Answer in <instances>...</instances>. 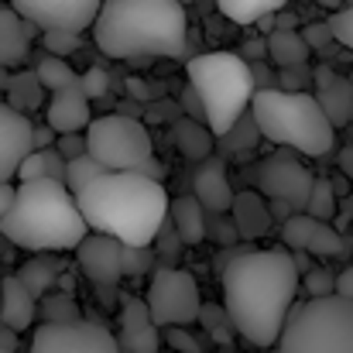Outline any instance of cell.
Instances as JSON below:
<instances>
[{"label": "cell", "instance_id": "9c48e42d", "mask_svg": "<svg viewBox=\"0 0 353 353\" xmlns=\"http://www.w3.org/2000/svg\"><path fill=\"white\" fill-rule=\"evenodd\" d=\"M148 309L154 326H189L203 312L199 285L182 268H158L148 285Z\"/></svg>", "mask_w": 353, "mask_h": 353}, {"label": "cell", "instance_id": "d590c367", "mask_svg": "<svg viewBox=\"0 0 353 353\" xmlns=\"http://www.w3.org/2000/svg\"><path fill=\"white\" fill-rule=\"evenodd\" d=\"M305 295L319 299V295H336V274L326 268H309L305 271Z\"/></svg>", "mask_w": 353, "mask_h": 353}, {"label": "cell", "instance_id": "d6986e66", "mask_svg": "<svg viewBox=\"0 0 353 353\" xmlns=\"http://www.w3.org/2000/svg\"><path fill=\"white\" fill-rule=\"evenodd\" d=\"M34 295L24 288V281L17 278V274H10V278H3V285H0V319H3V326H10L14 333H21V330H31V323H34Z\"/></svg>", "mask_w": 353, "mask_h": 353}, {"label": "cell", "instance_id": "5bb4252c", "mask_svg": "<svg viewBox=\"0 0 353 353\" xmlns=\"http://www.w3.org/2000/svg\"><path fill=\"white\" fill-rule=\"evenodd\" d=\"M34 123L21 110L0 103V182H10L21 168V161L38 148L34 141Z\"/></svg>", "mask_w": 353, "mask_h": 353}, {"label": "cell", "instance_id": "9a60e30c", "mask_svg": "<svg viewBox=\"0 0 353 353\" xmlns=\"http://www.w3.org/2000/svg\"><path fill=\"white\" fill-rule=\"evenodd\" d=\"M120 254H123V243L107 234H90L76 247V261H79L83 274L93 285H100V288H110V285H117L120 278H123Z\"/></svg>", "mask_w": 353, "mask_h": 353}, {"label": "cell", "instance_id": "ee69618b", "mask_svg": "<svg viewBox=\"0 0 353 353\" xmlns=\"http://www.w3.org/2000/svg\"><path fill=\"white\" fill-rule=\"evenodd\" d=\"M330 38H333L330 24H312V28L305 31V41H309V48H319V45H326Z\"/></svg>", "mask_w": 353, "mask_h": 353}, {"label": "cell", "instance_id": "c3c4849f", "mask_svg": "<svg viewBox=\"0 0 353 353\" xmlns=\"http://www.w3.org/2000/svg\"><path fill=\"white\" fill-rule=\"evenodd\" d=\"M137 172H144L148 179H158V182H161V175H165V172H161V165H158V158H148V161H144Z\"/></svg>", "mask_w": 353, "mask_h": 353}, {"label": "cell", "instance_id": "1f68e13d", "mask_svg": "<svg viewBox=\"0 0 353 353\" xmlns=\"http://www.w3.org/2000/svg\"><path fill=\"white\" fill-rule=\"evenodd\" d=\"M41 83H38V76H31V72H24V76H17L14 79V86H10V103H14V110H34L38 103H41Z\"/></svg>", "mask_w": 353, "mask_h": 353}, {"label": "cell", "instance_id": "e0dca14e", "mask_svg": "<svg viewBox=\"0 0 353 353\" xmlns=\"http://www.w3.org/2000/svg\"><path fill=\"white\" fill-rule=\"evenodd\" d=\"M45 114H48V127L55 134H83L93 123V117H90V97L79 86L52 93Z\"/></svg>", "mask_w": 353, "mask_h": 353}, {"label": "cell", "instance_id": "f6af8a7d", "mask_svg": "<svg viewBox=\"0 0 353 353\" xmlns=\"http://www.w3.org/2000/svg\"><path fill=\"white\" fill-rule=\"evenodd\" d=\"M336 295H343V299L353 302V264H347V268L336 274Z\"/></svg>", "mask_w": 353, "mask_h": 353}, {"label": "cell", "instance_id": "f1b7e54d", "mask_svg": "<svg viewBox=\"0 0 353 353\" xmlns=\"http://www.w3.org/2000/svg\"><path fill=\"white\" fill-rule=\"evenodd\" d=\"M120 350L123 353H161V333L154 323L148 326H120Z\"/></svg>", "mask_w": 353, "mask_h": 353}, {"label": "cell", "instance_id": "8992f818", "mask_svg": "<svg viewBox=\"0 0 353 353\" xmlns=\"http://www.w3.org/2000/svg\"><path fill=\"white\" fill-rule=\"evenodd\" d=\"M185 76H189V86L199 93V100L206 107V123L216 137L230 134V127L247 114V107L257 93L250 62L234 52L196 55V59H189Z\"/></svg>", "mask_w": 353, "mask_h": 353}, {"label": "cell", "instance_id": "277c9868", "mask_svg": "<svg viewBox=\"0 0 353 353\" xmlns=\"http://www.w3.org/2000/svg\"><path fill=\"white\" fill-rule=\"evenodd\" d=\"M86 230L90 227L79 213L76 192H69V185L59 179L21 182L7 216L0 220V234L31 254L76 250L86 240Z\"/></svg>", "mask_w": 353, "mask_h": 353}, {"label": "cell", "instance_id": "30bf717a", "mask_svg": "<svg viewBox=\"0 0 353 353\" xmlns=\"http://www.w3.org/2000/svg\"><path fill=\"white\" fill-rule=\"evenodd\" d=\"M254 185L271 203H288L295 213H305V203H309V192H312L316 179L299 161V151L278 148L274 154H268L254 165Z\"/></svg>", "mask_w": 353, "mask_h": 353}, {"label": "cell", "instance_id": "7dc6e473", "mask_svg": "<svg viewBox=\"0 0 353 353\" xmlns=\"http://www.w3.org/2000/svg\"><path fill=\"white\" fill-rule=\"evenodd\" d=\"M268 55V38L264 41H243V59H264Z\"/></svg>", "mask_w": 353, "mask_h": 353}, {"label": "cell", "instance_id": "681fc988", "mask_svg": "<svg viewBox=\"0 0 353 353\" xmlns=\"http://www.w3.org/2000/svg\"><path fill=\"white\" fill-rule=\"evenodd\" d=\"M127 90H130V93H134V97H141V103H144V100H148V97H151V90H148V86H144V83H137V79H130V83H127Z\"/></svg>", "mask_w": 353, "mask_h": 353}, {"label": "cell", "instance_id": "44dd1931", "mask_svg": "<svg viewBox=\"0 0 353 353\" xmlns=\"http://www.w3.org/2000/svg\"><path fill=\"white\" fill-rule=\"evenodd\" d=\"M168 220L175 227V234L182 236V243L196 247L206 240V206L196 196H179L168 203Z\"/></svg>", "mask_w": 353, "mask_h": 353}, {"label": "cell", "instance_id": "816d5d0a", "mask_svg": "<svg viewBox=\"0 0 353 353\" xmlns=\"http://www.w3.org/2000/svg\"><path fill=\"white\" fill-rule=\"evenodd\" d=\"M343 168L353 175V148H347V151H343Z\"/></svg>", "mask_w": 353, "mask_h": 353}, {"label": "cell", "instance_id": "3957f363", "mask_svg": "<svg viewBox=\"0 0 353 353\" xmlns=\"http://www.w3.org/2000/svg\"><path fill=\"white\" fill-rule=\"evenodd\" d=\"M189 17L179 0H103L93 41L110 59H179Z\"/></svg>", "mask_w": 353, "mask_h": 353}, {"label": "cell", "instance_id": "74e56055", "mask_svg": "<svg viewBox=\"0 0 353 353\" xmlns=\"http://www.w3.org/2000/svg\"><path fill=\"white\" fill-rule=\"evenodd\" d=\"M79 90H83L90 100H100V97H107V90H110V76H107L100 65H93V69H86V72L79 76Z\"/></svg>", "mask_w": 353, "mask_h": 353}, {"label": "cell", "instance_id": "8d00e7d4", "mask_svg": "<svg viewBox=\"0 0 353 353\" xmlns=\"http://www.w3.org/2000/svg\"><path fill=\"white\" fill-rule=\"evenodd\" d=\"M330 31H333V38L340 41V45H347V48H353V3H347V7H340L330 21Z\"/></svg>", "mask_w": 353, "mask_h": 353}, {"label": "cell", "instance_id": "484cf974", "mask_svg": "<svg viewBox=\"0 0 353 353\" xmlns=\"http://www.w3.org/2000/svg\"><path fill=\"white\" fill-rule=\"evenodd\" d=\"M65 158L55 151V148H34L24 161H21V168H17V179L21 182H28V179H59V182H65Z\"/></svg>", "mask_w": 353, "mask_h": 353}, {"label": "cell", "instance_id": "11a10c76", "mask_svg": "<svg viewBox=\"0 0 353 353\" xmlns=\"http://www.w3.org/2000/svg\"><path fill=\"white\" fill-rule=\"evenodd\" d=\"M179 3H192V0H179Z\"/></svg>", "mask_w": 353, "mask_h": 353}, {"label": "cell", "instance_id": "ffe728a7", "mask_svg": "<svg viewBox=\"0 0 353 353\" xmlns=\"http://www.w3.org/2000/svg\"><path fill=\"white\" fill-rule=\"evenodd\" d=\"M230 216H234V230L243 240H257V236L268 234L274 213L268 206V199L261 192H240L234 196V206H230Z\"/></svg>", "mask_w": 353, "mask_h": 353}, {"label": "cell", "instance_id": "8fae6325", "mask_svg": "<svg viewBox=\"0 0 353 353\" xmlns=\"http://www.w3.org/2000/svg\"><path fill=\"white\" fill-rule=\"evenodd\" d=\"M31 353H123L120 340L100 323H41L31 333Z\"/></svg>", "mask_w": 353, "mask_h": 353}, {"label": "cell", "instance_id": "836d02e7", "mask_svg": "<svg viewBox=\"0 0 353 353\" xmlns=\"http://www.w3.org/2000/svg\"><path fill=\"white\" fill-rule=\"evenodd\" d=\"M41 41H45L48 55L65 59V55H72L79 48V31H41Z\"/></svg>", "mask_w": 353, "mask_h": 353}, {"label": "cell", "instance_id": "f35d334b", "mask_svg": "<svg viewBox=\"0 0 353 353\" xmlns=\"http://www.w3.org/2000/svg\"><path fill=\"white\" fill-rule=\"evenodd\" d=\"M172 350L179 353H203V347H199V340L196 336H189L185 333V326H165V336H161Z\"/></svg>", "mask_w": 353, "mask_h": 353}, {"label": "cell", "instance_id": "d6a6232c", "mask_svg": "<svg viewBox=\"0 0 353 353\" xmlns=\"http://www.w3.org/2000/svg\"><path fill=\"white\" fill-rule=\"evenodd\" d=\"M41 319L45 323H76L79 319V305L69 295H45L41 302Z\"/></svg>", "mask_w": 353, "mask_h": 353}, {"label": "cell", "instance_id": "2e32d148", "mask_svg": "<svg viewBox=\"0 0 353 353\" xmlns=\"http://www.w3.org/2000/svg\"><path fill=\"white\" fill-rule=\"evenodd\" d=\"M192 196L206 206V213H230L234 206V185H230V175H227V165L223 158L210 154L196 165V175H192Z\"/></svg>", "mask_w": 353, "mask_h": 353}, {"label": "cell", "instance_id": "7bdbcfd3", "mask_svg": "<svg viewBox=\"0 0 353 353\" xmlns=\"http://www.w3.org/2000/svg\"><path fill=\"white\" fill-rule=\"evenodd\" d=\"M182 110H185V117L206 123V107H203V100H199V93H196L192 86H185V90H182Z\"/></svg>", "mask_w": 353, "mask_h": 353}, {"label": "cell", "instance_id": "7a4b0ae2", "mask_svg": "<svg viewBox=\"0 0 353 353\" xmlns=\"http://www.w3.org/2000/svg\"><path fill=\"white\" fill-rule=\"evenodd\" d=\"M79 213L93 234H107L123 247H151L168 220V192L144 172H103L76 192Z\"/></svg>", "mask_w": 353, "mask_h": 353}, {"label": "cell", "instance_id": "7402d4cb", "mask_svg": "<svg viewBox=\"0 0 353 353\" xmlns=\"http://www.w3.org/2000/svg\"><path fill=\"white\" fill-rule=\"evenodd\" d=\"M316 79H319V93H316V100L323 103V110L330 114V120L336 123V127H343L347 120L353 117V90L347 79H340V76H333L330 69H319L316 72Z\"/></svg>", "mask_w": 353, "mask_h": 353}, {"label": "cell", "instance_id": "5b68a950", "mask_svg": "<svg viewBox=\"0 0 353 353\" xmlns=\"http://www.w3.org/2000/svg\"><path fill=\"white\" fill-rule=\"evenodd\" d=\"M250 117L261 137L309 158L330 154L336 144V123L323 110V103L305 90H281V86L257 90L250 100Z\"/></svg>", "mask_w": 353, "mask_h": 353}, {"label": "cell", "instance_id": "4316f807", "mask_svg": "<svg viewBox=\"0 0 353 353\" xmlns=\"http://www.w3.org/2000/svg\"><path fill=\"white\" fill-rule=\"evenodd\" d=\"M288 0H216L220 14L230 17L234 24H261L264 17L278 14Z\"/></svg>", "mask_w": 353, "mask_h": 353}, {"label": "cell", "instance_id": "ac0fdd59", "mask_svg": "<svg viewBox=\"0 0 353 353\" xmlns=\"http://www.w3.org/2000/svg\"><path fill=\"white\" fill-rule=\"evenodd\" d=\"M38 28L31 21H24L14 7H0V69L17 65L28 59L31 48V34Z\"/></svg>", "mask_w": 353, "mask_h": 353}, {"label": "cell", "instance_id": "db71d44e", "mask_svg": "<svg viewBox=\"0 0 353 353\" xmlns=\"http://www.w3.org/2000/svg\"><path fill=\"white\" fill-rule=\"evenodd\" d=\"M261 353H278V350H268V347H264V350H261Z\"/></svg>", "mask_w": 353, "mask_h": 353}, {"label": "cell", "instance_id": "f546056e", "mask_svg": "<svg viewBox=\"0 0 353 353\" xmlns=\"http://www.w3.org/2000/svg\"><path fill=\"white\" fill-rule=\"evenodd\" d=\"M107 168L93 158V154H79V158H69V165H65V185H69V192H83L93 179H100Z\"/></svg>", "mask_w": 353, "mask_h": 353}, {"label": "cell", "instance_id": "6da1fadb", "mask_svg": "<svg viewBox=\"0 0 353 353\" xmlns=\"http://www.w3.org/2000/svg\"><path fill=\"white\" fill-rule=\"evenodd\" d=\"M223 281V309L234 330L254 347H274L299 295L302 271L295 254L271 250H240L230 257H216Z\"/></svg>", "mask_w": 353, "mask_h": 353}, {"label": "cell", "instance_id": "603a6c76", "mask_svg": "<svg viewBox=\"0 0 353 353\" xmlns=\"http://www.w3.org/2000/svg\"><path fill=\"white\" fill-rule=\"evenodd\" d=\"M309 41L295 31V28H274L268 34V59L278 65V69H295V65H305L309 59Z\"/></svg>", "mask_w": 353, "mask_h": 353}, {"label": "cell", "instance_id": "ab89813d", "mask_svg": "<svg viewBox=\"0 0 353 353\" xmlns=\"http://www.w3.org/2000/svg\"><path fill=\"white\" fill-rule=\"evenodd\" d=\"M120 323H123V326H148V323H154V319H151V309H148V299H144V302H141V299H127Z\"/></svg>", "mask_w": 353, "mask_h": 353}, {"label": "cell", "instance_id": "4dcf8cb0", "mask_svg": "<svg viewBox=\"0 0 353 353\" xmlns=\"http://www.w3.org/2000/svg\"><path fill=\"white\" fill-rule=\"evenodd\" d=\"M305 213L316 216V220H333L336 216V192H333L330 179H316V185L309 192V203H305Z\"/></svg>", "mask_w": 353, "mask_h": 353}, {"label": "cell", "instance_id": "52a82bcc", "mask_svg": "<svg viewBox=\"0 0 353 353\" xmlns=\"http://www.w3.org/2000/svg\"><path fill=\"white\" fill-rule=\"evenodd\" d=\"M278 353H353V302L343 295H319L292 309Z\"/></svg>", "mask_w": 353, "mask_h": 353}, {"label": "cell", "instance_id": "d4e9b609", "mask_svg": "<svg viewBox=\"0 0 353 353\" xmlns=\"http://www.w3.org/2000/svg\"><path fill=\"white\" fill-rule=\"evenodd\" d=\"M59 274H62V264H59V261H52L48 254H34L28 264H21V268H17V278L24 281V288H28L34 299L48 295V292H52V285L59 281Z\"/></svg>", "mask_w": 353, "mask_h": 353}, {"label": "cell", "instance_id": "bcb514c9", "mask_svg": "<svg viewBox=\"0 0 353 353\" xmlns=\"http://www.w3.org/2000/svg\"><path fill=\"white\" fill-rule=\"evenodd\" d=\"M14 192H17V185L0 182V220L7 216V210H10V203H14Z\"/></svg>", "mask_w": 353, "mask_h": 353}, {"label": "cell", "instance_id": "f907efd6", "mask_svg": "<svg viewBox=\"0 0 353 353\" xmlns=\"http://www.w3.org/2000/svg\"><path fill=\"white\" fill-rule=\"evenodd\" d=\"M278 28H295V17L292 14H278Z\"/></svg>", "mask_w": 353, "mask_h": 353}, {"label": "cell", "instance_id": "83f0119b", "mask_svg": "<svg viewBox=\"0 0 353 353\" xmlns=\"http://www.w3.org/2000/svg\"><path fill=\"white\" fill-rule=\"evenodd\" d=\"M34 76H38V83H41L45 90H52V93L79 86V76H76V69H72L65 59H59V55H45V59L38 62Z\"/></svg>", "mask_w": 353, "mask_h": 353}, {"label": "cell", "instance_id": "ba28073f", "mask_svg": "<svg viewBox=\"0 0 353 353\" xmlns=\"http://www.w3.org/2000/svg\"><path fill=\"white\" fill-rule=\"evenodd\" d=\"M86 151L107 172H137L148 158H154V141L137 117L107 114L86 127Z\"/></svg>", "mask_w": 353, "mask_h": 353}, {"label": "cell", "instance_id": "7c38bea8", "mask_svg": "<svg viewBox=\"0 0 353 353\" xmlns=\"http://www.w3.org/2000/svg\"><path fill=\"white\" fill-rule=\"evenodd\" d=\"M10 7L38 31H86L93 28L103 0H10Z\"/></svg>", "mask_w": 353, "mask_h": 353}, {"label": "cell", "instance_id": "f5cc1de1", "mask_svg": "<svg viewBox=\"0 0 353 353\" xmlns=\"http://www.w3.org/2000/svg\"><path fill=\"white\" fill-rule=\"evenodd\" d=\"M0 353H14V347H3V343H0Z\"/></svg>", "mask_w": 353, "mask_h": 353}, {"label": "cell", "instance_id": "b9f144b4", "mask_svg": "<svg viewBox=\"0 0 353 353\" xmlns=\"http://www.w3.org/2000/svg\"><path fill=\"white\" fill-rule=\"evenodd\" d=\"M203 319H206V330H213V336L216 340H227V326H234L230 323V316H223L220 319V309H213V305H203V312H199Z\"/></svg>", "mask_w": 353, "mask_h": 353}, {"label": "cell", "instance_id": "4fadbf2b", "mask_svg": "<svg viewBox=\"0 0 353 353\" xmlns=\"http://www.w3.org/2000/svg\"><path fill=\"white\" fill-rule=\"evenodd\" d=\"M281 240L292 250L316 254V257H340V254H347V240L336 234V227L330 220H316L309 213L288 216L281 223Z\"/></svg>", "mask_w": 353, "mask_h": 353}, {"label": "cell", "instance_id": "e575fe53", "mask_svg": "<svg viewBox=\"0 0 353 353\" xmlns=\"http://www.w3.org/2000/svg\"><path fill=\"white\" fill-rule=\"evenodd\" d=\"M120 261H123V274H148L154 268V250L151 247H123Z\"/></svg>", "mask_w": 353, "mask_h": 353}, {"label": "cell", "instance_id": "cb8c5ba5", "mask_svg": "<svg viewBox=\"0 0 353 353\" xmlns=\"http://www.w3.org/2000/svg\"><path fill=\"white\" fill-rule=\"evenodd\" d=\"M172 137H175V148H179L185 158H192V161L210 158V154H213V144H216V134L210 130V123H199V120H192V117L175 120Z\"/></svg>", "mask_w": 353, "mask_h": 353}, {"label": "cell", "instance_id": "60d3db41", "mask_svg": "<svg viewBox=\"0 0 353 353\" xmlns=\"http://www.w3.org/2000/svg\"><path fill=\"white\" fill-rule=\"evenodd\" d=\"M55 151H59L65 161H69V158H79V154H90V151H86V130H83V134H59Z\"/></svg>", "mask_w": 353, "mask_h": 353}]
</instances>
